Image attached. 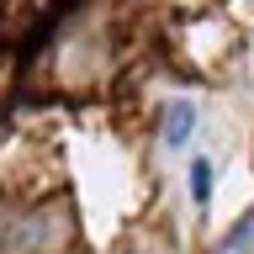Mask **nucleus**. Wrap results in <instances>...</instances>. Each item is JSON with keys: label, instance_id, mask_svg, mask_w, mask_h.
Returning a JSON list of instances; mask_svg holds the SVG:
<instances>
[{"label": "nucleus", "instance_id": "f257e3e1", "mask_svg": "<svg viewBox=\"0 0 254 254\" xmlns=\"http://www.w3.org/2000/svg\"><path fill=\"white\" fill-rule=\"evenodd\" d=\"M190 132H196V106L190 101H170V111H164V143H170V154L186 148Z\"/></svg>", "mask_w": 254, "mask_h": 254}, {"label": "nucleus", "instance_id": "f03ea898", "mask_svg": "<svg viewBox=\"0 0 254 254\" xmlns=\"http://www.w3.org/2000/svg\"><path fill=\"white\" fill-rule=\"evenodd\" d=\"M190 196H196V206H206V196H212V159H190Z\"/></svg>", "mask_w": 254, "mask_h": 254}, {"label": "nucleus", "instance_id": "7ed1b4c3", "mask_svg": "<svg viewBox=\"0 0 254 254\" xmlns=\"http://www.w3.org/2000/svg\"><path fill=\"white\" fill-rule=\"evenodd\" d=\"M249 244H254V212H249L244 222H238L233 233H228V244H222V254H244Z\"/></svg>", "mask_w": 254, "mask_h": 254}]
</instances>
